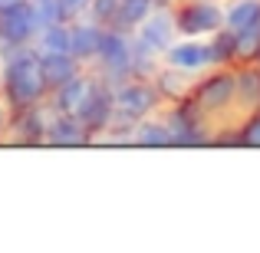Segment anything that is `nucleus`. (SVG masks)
<instances>
[{
    "label": "nucleus",
    "mask_w": 260,
    "mask_h": 253,
    "mask_svg": "<svg viewBox=\"0 0 260 253\" xmlns=\"http://www.w3.org/2000/svg\"><path fill=\"white\" fill-rule=\"evenodd\" d=\"M208 53H211V66H237L241 63V50H237V33L221 26L217 33L208 37Z\"/></svg>",
    "instance_id": "20"
},
{
    "label": "nucleus",
    "mask_w": 260,
    "mask_h": 253,
    "mask_svg": "<svg viewBox=\"0 0 260 253\" xmlns=\"http://www.w3.org/2000/svg\"><path fill=\"white\" fill-rule=\"evenodd\" d=\"M33 7H37L40 26H50V23H70V17H66V10H63V4H59V0H33Z\"/></svg>",
    "instance_id": "25"
},
{
    "label": "nucleus",
    "mask_w": 260,
    "mask_h": 253,
    "mask_svg": "<svg viewBox=\"0 0 260 253\" xmlns=\"http://www.w3.org/2000/svg\"><path fill=\"white\" fill-rule=\"evenodd\" d=\"M40 33V17L33 0H17V4L0 10V43L4 46H26Z\"/></svg>",
    "instance_id": "8"
},
{
    "label": "nucleus",
    "mask_w": 260,
    "mask_h": 253,
    "mask_svg": "<svg viewBox=\"0 0 260 253\" xmlns=\"http://www.w3.org/2000/svg\"><path fill=\"white\" fill-rule=\"evenodd\" d=\"M0 95L4 102L20 112V109L40 105L50 99V83L43 73V56L37 46H4L0 50Z\"/></svg>",
    "instance_id": "1"
},
{
    "label": "nucleus",
    "mask_w": 260,
    "mask_h": 253,
    "mask_svg": "<svg viewBox=\"0 0 260 253\" xmlns=\"http://www.w3.org/2000/svg\"><path fill=\"white\" fill-rule=\"evenodd\" d=\"M95 145V138L89 135V128L76 115H56L46 135V148H89Z\"/></svg>",
    "instance_id": "14"
},
{
    "label": "nucleus",
    "mask_w": 260,
    "mask_h": 253,
    "mask_svg": "<svg viewBox=\"0 0 260 253\" xmlns=\"http://www.w3.org/2000/svg\"><path fill=\"white\" fill-rule=\"evenodd\" d=\"M10 4H17V0H0V10H4V7H10Z\"/></svg>",
    "instance_id": "30"
},
{
    "label": "nucleus",
    "mask_w": 260,
    "mask_h": 253,
    "mask_svg": "<svg viewBox=\"0 0 260 253\" xmlns=\"http://www.w3.org/2000/svg\"><path fill=\"white\" fill-rule=\"evenodd\" d=\"M175 10V26L178 37H198L208 40L224 26V4L221 0H178Z\"/></svg>",
    "instance_id": "6"
},
{
    "label": "nucleus",
    "mask_w": 260,
    "mask_h": 253,
    "mask_svg": "<svg viewBox=\"0 0 260 253\" xmlns=\"http://www.w3.org/2000/svg\"><path fill=\"white\" fill-rule=\"evenodd\" d=\"M191 99L211 115L214 125H228L237 115V76L234 66H211L208 73L194 79L191 86Z\"/></svg>",
    "instance_id": "2"
},
{
    "label": "nucleus",
    "mask_w": 260,
    "mask_h": 253,
    "mask_svg": "<svg viewBox=\"0 0 260 253\" xmlns=\"http://www.w3.org/2000/svg\"><path fill=\"white\" fill-rule=\"evenodd\" d=\"M0 50H4V43H0Z\"/></svg>",
    "instance_id": "32"
},
{
    "label": "nucleus",
    "mask_w": 260,
    "mask_h": 253,
    "mask_svg": "<svg viewBox=\"0 0 260 253\" xmlns=\"http://www.w3.org/2000/svg\"><path fill=\"white\" fill-rule=\"evenodd\" d=\"M254 63H260V40H257V56H254Z\"/></svg>",
    "instance_id": "31"
},
{
    "label": "nucleus",
    "mask_w": 260,
    "mask_h": 253,
    "mask_svg": "<svg viewBox=\"0 0 260 253\" xmlns=\"http://www.w3.org/2000/svg\"><path fill=\"white\" fill-rule=\"evenodd\" d=\"M165 66L172 69H181L188 76H201V73L211 69V53H208V40H198V37H178L172 46L165 50Z\"/></svg>",
    "instance_id": "10"
},
{
    "label": "nucleus",
    "mask_w": 260,
    "mask_h": 253,
    "mask_svg": "<svg viewBox=\"0 0 260 253\" xmlns=\"http://www.w3.org/2000/svg\"><path fill=\"white\" fill-rule=\"evenodd\" d=\"M89 69L106 86H119L122 79L135 76L132 73V33H122V30H112V26H109L106 37H102L99 56H95V63L89 66Z\"/></svg>",
    "instance_id": "5"
},
{
    "label": "nucleus",
    "mask_w": 260,
    "mask_h": 253,
    "mask_svg": "<svg viewBox=\"0 0 260 253\" xmlns=\"http://www.w3.org/2000/svg\"><path fill=\"white\" fill-rule=\"evenodd\" d=\"M135 37H142L148 46H155V50L165 56V50L178 40V26H175V10L165 4H155V10L145 17V23L135 30Z\"/></svg>",
    "instance_id": "13"
},
{
    "label": "nucleus",
    "mask_w": 260,
    "mask_h": 253,
    "mask_svg": "<svg viewBox=\"0 0 260 253\" xmlns=\"http://www.w3.org/2000/svg\"><path fill=\"white\" fill-rule=\"evenodd\" d=\"M155 4H165V7H175L178 0H155Z\"/></svg>",
    "instance_id": "29"
},
{
    "label": "nucleus",
    "mask_w": 260,
    "mask_h": 253,
    "mask_svg": "<svg viewBox=\"0 0 260 253\" xmlns=\"http://www.w3.org/2000/svg\"><path fill=\"white\" fill-rule=\"evenodd\" d=\"M79 122L89 128V135H92L95 141L102 138V135L109 132V128L115 125V99H112V86L102 83L99 89L92 92V99L86 102V109L79 112Z\"/></svg>",
    "instance_id": "12"
},
{
    "label": "nucleus",
    "mask_w": 260,
    "mask_h": 253,
    "mask_svg": "<svg viewBox=\"0 0 260 253\" xmlns=\"http://www.w3.org/2000/svg\"><path fill=\"white\" fill-rule=\"evenodd\" d=\"M112 99H115V122L119 125H135L142 119H152L165 109L158 89L148 76H128L119 86H112Z\"/></svg>",
    "instance_id": "4"
},
{
    "label": "nucleus",
    "mask_w": 260,
    "mask_h": 253,
    "mask_svg": "<svg viewBox=\"0 0 260 253\" xmlns=\"http://www.w3.org/2000/svg\"><path fill=\"white\" fill-rule=\"evenodd\" d=\"M152 10H155V0H119V10L112 17V30L135 33Z\"/></svg>",
    "instance_id": "21"
},
{
    "label": "nucleus",
    "mask_w": 260,
    "mask_h": 253,
    "mask_svg": "<svg viewBox=\"0 0 260 253\" xmlns=\"http://www.w3.org/2000/svg\"><path fill=\"white\" fill-rule=\"evenodd\" d=\"M115 10H119V0H92V7H89V13H86V17L99 20L102 26H112Z\"/></svg>",
    "instance_id": "26"
},
{
    "label": "nucleus",
    "mask_w": 260,
    "mask_h": 253,
    "mask_svg": "<svg viewBox=\"0 0 260 253\" xmlns=\"http://www.w3.org/2000/svg\"><path fill=\"white\" fill-rule=\"evenodd\" d=\"M10 119H13V109L4 102L0 95V141H7V132H10Z\"/></svg>",
    "instance_id": "28"
},
{
    "label": "nucleus",
    "mask_w": 260,
    "mask_h": 253,
    "mask_svg": "<svg viewBox=\"0 0 260 253\" xmlns=\"http://www.w3.org/2000/svg\"><path fill=\"white\" fill-rule=\"evenodd\" d=\"M221 4H224V0H221Z\"/></svg>",
    "instance_id": "33"
},
{
    "label": "nucleus",
    "mask_w": 260,
    "mask_h": 253,
    "mask_svg": "<svg viewBox=\"0 0 260 253\" xmlns=\"http://www.w3.org/2000/svg\"><path fill=\"white\" fill-rule=\"evenodd\" d=\"M83 69L86 66L73 53H50V56H43V73H46V83H50V92L59 89L63 83H70L73 76H79Z\"/></svg>",
    "instance_id": "19"
},
{
    "label": "nucleus",
    "mask_w": 260,
    "mask_h": 253,
    "mask_svg": "<svg viewBox=\"0 0 260 253\" xmlns=\"http://www.w3.org/2000/svg\"><path fill=\"white\" fill-rule=\"evenodd\" d=\"M161 115H165L168 128L175 135V148H201V145H211V138H214L211 115L191 95H184L178 102H168L161 109Z\"/></svg>",
    "instance_id": "3"
},
{
    "label": "nucleus",
    "mask_w": 260,
    "mask_h": 253,
    "mask_svg": "<svg viewBox=\"0 0 260 253\" xmlns=\"http://www.w3.org/2000/svg\"><path fill=\"white\" fill-rule=\"evenodd\" d=\"M40 56H50V53H70V23H50L40 26L37 40H33Z\"/></svg>",
    "instance_id": "22"
},
{
    "label": "nucleus",
    "mask_w": 260,
    "mask_h": 253,
    "mask_svg": "<svg viewBox=\"0 0 260 253\" xmlns=\"http://www.w3.org/2000/svg\"><path fill=\"white\" fill-rule=\"evenodd\" d=\"M56 109L53 102H40V105H30V109H20L13 112L10 119V132H7V141L13 145H30V148H46V135H50V125L56 119Z\"/></svg>",
    "instance_id": "7"
},
{
    "label": "nucleus",
    "mask_w": 260,
    "mask_h": 253,
    "mask_svg": "<svg viewBox=\"0 0 260 253\" xmlns=\"http://www.w3.org/2000/svg\"><path fill=\"white\" fill-rule=\"evenodd\" d=\"M161 63H165L161 53L155 50V46H148L142 37L132 33V73H135V76H148V79H152L155 73L161 69Z\"/></svg>",
    "instance_id": "23"
},
{
    "label": "nucleus",
    "mask_w": 260,
    "mask_h": 253,
    "mask_svg": "<svg viewBox=\"0 0 260 253\" xmlns=\"http://www.w3.org/2000/svg\"><path fill=\"white\" fill-rule=\"evenodd\" d=\"M99 86H102V79L95 76L92 69H83L79 76H73L70 83H63L59 89H53L50 102H53V109H56L59 115H76V119H79V112L86 109V102L92 99V92Z\"/></svg>",
    "instance_id": "9"
},
{
    "label": "nucleus",
    "mask_w": 260,
    "mask_h": 253,
    "mask_svg": "<svg viewBox=\"0 0 260 253\" xmlns=\"http://www.w3.org/2000/svg\"><path fill=\"white\" fill-rule=\"evenodd\" d=\"M224 26L234 33H260V0H224Z\"/></svg>",
    "instance_id": "17"
},
{
    "label": "nucleus",
    "mask_w": 260,
    "mask_h": 253,
    "mask_svg": "<svg viewBox=\"0 0 260 253\" xmlns=\"http://www.w3.org/2000/svg\"><path fill=\"white\" fill-rule=\"evenodd\" d=\"M106 30L109 26H102L99 20H92V17L70 20V53L86 66V69L95 63V56H99V46H102Z\"/></svg>",
    "instance_id": "11"
},
{
    "label": "nucleus",
    "mask_w": 260,
    "mask_h": 253,
    "mask_svg": "<svg viewBox=\"0 0 260 253\" xmlns=\"http://www.w3.org/2000/svg\"><path fill=\"white\" fill-rule=\"evenodd\" d=\"M237 112H257L260 109V63H237Z\"/></svg>",
    "instance_id": "16"
},
{
    "label": "nucleus",
    "mask_w": 260,
    "mask_h": 253,
    "mask_svg": "<svg viewBox=\"0 0 260 253\" xmlns=\"http://www.w3.org/2000/svg\"><path fill=\"white\" fill-rule=\"evenodd\" d=\"M132 148H175V135L168 128L165 115H152L132 125Z\"/></svg>",
    "instance_id": "15"
},
{
    "label": "nucleus",
    "mask_w": 260,
    "mask_h": 253,
    "mask_svg": "<svg viewBox=\"0 0 260 253\" xmlns=\"http://www.w3.org/2000/svg\"><path fill=\"white\" fill-rule=\"evenodd\" d=\"M234 148H260V109L234 119Z\"/></svg>",
    "instance_id": "24"
},
{
    "label": "nucleus",
    "mask_w": 260,
    "mask_h": 253,
    "mask_svg": "<svg viewBox=\"0 0 260 253\" xmlns=\"http://www.w3.org/2000/svg\"><path fill=\"white\" fill-rule=\"evenodd\" d=\"M59 4H63V10H66V17H70V20H79V17H86V13H89L92 0H59Z\"/></svg>",
    "instance_id": "27"
},
{
    "label": "nucleus",
    "mask_w": 260,
    "mask_h": 253,
    "mask_svg": "<svg viewBox=\"0 0 260 253\" xmlns=\"http://www.w3.org/2000/svg\"><path fill=\"white\" fill-rule=\"evenodd\" d=\"M152 83H155V89H158L161 102L168 105V102H178V99H184V95H191L194 76H188V73L172 69V66H165V63H161V69L152 76Z\"/></svg>",
    "instance_id": "18"
}]
</instances>
